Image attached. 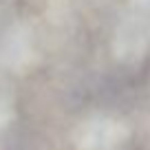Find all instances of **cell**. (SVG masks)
Listing matches in <instances>:
<instances>
[{"label": "cell", "mask_w": 150, "mask_h": 150, "mask_svg": "<svg viewBox=\"0 0 150 150\" xmlns=\"http://www.w3.org/2000/svg\"><path fill=\"white\" fill-rule=\"evenodd\" d=\"M11 117H13V95L9 86L0 82V132L9 126Z\"/></svg>", "instance_id": "277c9868"}, {"label": "cell", "mask_w": 150, "mask_h": 150, "mask_svg": "<svg viewBox=\"0 0 150 150\" xmlns=\"http://www.w3.org/2000/svg\"><path fill=\"white\" fill-rule=\"evenodd\" d=\"M122 139V126L108 119H97L95 124H88L84 128L82 146L86 150H110Z\"/></svg>", "instance_id": "3957f363"}, {"label": "cell", "mask_w": 150, "mask_h": 150, "mask_svg": "<svg viewBox=\"0 0 150 150\" xmlns=\"http://www.w3.org/2000/svg\"><path fill=\"white\" fill-rule=\"evenodd\" d=\"M31 57V40L22 27H13L0 40V64L7 69H22Z\"/></svg>", "instance_id": "6da1fadb"}, {"label": "cell", "mask_w": 150, "mask_h": 150, "mask_svg": "<svg viewBox=\"0 0 150 150\" xmlns=\"http://www.w3.org/2000/svg\"><path fill=\"white\" fill-rule=\"evenodd\" d=\"M148 40H150V0H144L137 7V13L126 22L119 42L126 53H139Z\"/></svg>", "instance_id": "7a4b0ae2"}]
</instances>
